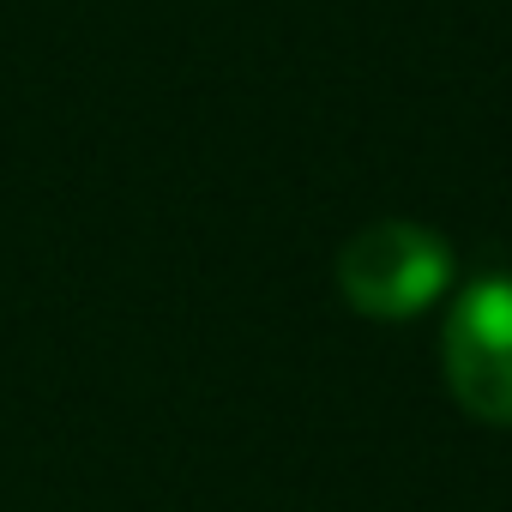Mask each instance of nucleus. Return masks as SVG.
I'll return each instance as SVG.
<instances>
[{"label": "nucleus", "instance_id": "obj_2", "mask_svg": "<svg viewBox=\"0 0 512 512\" xmlns=\"http://www.w3.org/2000/svg\"><path fill=\"white\" fill-rule=\"evenodd\" d=\"M440 368L464 416L512 428V272H482L458 290L440 326Z\"/></svg>", "mask_w": 512, "mask_h": 512}, {"label": "nucleus", "instance_id": "obj_1", "mask_svg": "<svg viewBox=\"0 0 512 512\" xmlns=\"http://www.w3.org/2000/svg\"><path fill=\"white\" fill-rule=\"evenodd\" d=\"M452 284V247L416 217H380L338 253V290L362 320H416Z\"/></svg>", "mask_w": 512, "mask_h": 512}]
</instances>
